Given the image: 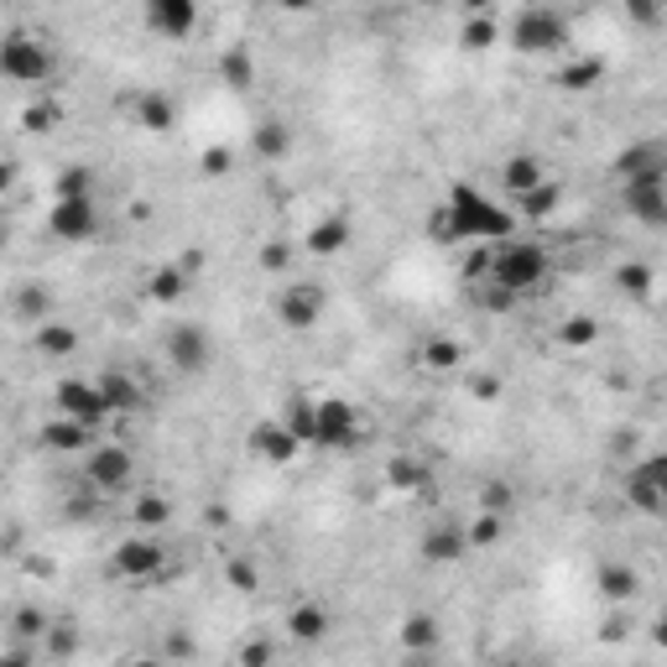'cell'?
Segmentation results:
<instances>
[{
	"instance_id": "1",
	"label": "cell",
	"mask_w": 667,
	"mask_h": 667,
	"mask_svg": "<svg viewBox=\"0 0 667 667\" xmlns=\"http://www.w3.org/2000/svg\"><path fill=\"white\" fill-rule=\"evenodd\" d=\"M517 235V215L500 209L496 198L464 178L449 183V198L433 209V240L444 245H500Z\"/></svg>"
},
{
	"instance_id": "2",
	"label": "cell",
	"mask_w": 667,
	"mask_h": 667,
	"mask_svg": "<svg viewBox=\"0 0 667 667\" xmlns=\"http://www.w3.org/2000/svg\"><path fill=\"white\" fill-rule=\"evenodd\" d=\"M548 271H553V256L543 240L511 235V240H500V245H490V287L511 292V298L537 292V287L548 282Z\"/></svg>"
},
{
	"instance_id": "3",
	"label": "cell",
	"mask_w": 667,
	"mask_h": 667,
	"mask_svg": "<svg viewBox=\"0 0 667 667\" xmlns=\"http://www.w3.org/2000/svg\"><path fill=\"white\" fill-rule=\"evenodd\" d=\"M506 43L522 52V58H543V52H558L569 43V16L558 5H522L511 26H506Z\"/></svg>"
},
{
	"instance_id": "4",
	"label": "cell",
	"mask_w": 667,
	"mask_h": 667,
	"mask_svg": "<svg viewBox=\"0 0 667 667\" xmlns=\"http://www.w3.org/2000/svg\"><path fill=\"white\" fill-rule=\"evenodd\" d=\"M0 73H5L11 84H52V73H58V58H52L48 43L11 32V37L0 43Z\"/></svg>"
},
{
	"instance_id": "5",
	"label": "cell",
	"mask_w": 667,
	"mask_h": 667,
	"mask_svg": "<svg viewBox=\"0 0 667 667\" xmlns=\"http://www.w3.org/2000/svg\"><path fill=\"white\" fill-rule=\"evenodd\" d=\"M52 407H58V417H73V423H84L95 433L116 417V407L99 391V381H84V376H69V381L52 386Z\"/></svg>"
},
{
	"instance_id": "6",
	"label": "cell",
	"mask_w": 667,
	"mask_h": 667,
	"mask_svg": "<svg viewBox=\"0 0 667 667\" xmlns=\"http://www.w3.org/2000/svg\"><path fill=\"white\" fill-rule=\"evenodd\" d=\"M110 569H116L120 579H131V584H151V579H162L167 573V548L151 537V532H136V537L116 543Z\"/></svg>"
},
{
	"instance_id": "7",
	"label": "cell",
	"mask_w": 667,
	"mask_h": 667,
	"mask_svg": "<svg viewBox=\"0 0 667 667\" xmlns=\"http://www.w3.org/2000/svg\"><path fill=\"white\" fill-rule=\"evenodd\" d=\"M84 480L99 496H125L131 480H136V459H131L125 444H99L95 453H84Z\"/></svg>"
},
{
	"instance_id": "8",
	"label": "cell",
	"mask_w": 667,
	"mask_h": 667,
	"mask_svg": "<svg viewBox=\"0 0 667 667\" xmlns=\"http://www.w3.org/2000/svg\"><path fill=\"white\" fill-rule=\"evenodd\" d=\"M48 230H52V240H63V245H89V240L99 235L95 198H52Z\"/></svg>"
},
{
	"instance_id": "9",
	"label": "cell",
	"mask_w": 667,
	"mask_h": 667,
	"mask_svg": "<svg viewBox=\"0 0 667 667\" xmlns=\"http://www.w3.org/2000/svg\"><path fill=\"white\" fill-rule=\"evenodd\" d=\"M209 360H215V339L198 329V324H172V329H167V365H172L178 376L209 371Z\"/></svg>"
},
{
	"instance_id": "10",
	"label": "cell",
	"mask_w": 667,
	"mask_h": 667,
	"mask_svg": "<svg viewBox=\"0 0 667 667\" xmlns=\"http://www.w3.org/2000/svg\"><path fill=\"white\" fill-rule=\"evenodd\" d=\"M277 318H282V329L292 333H308L318 318H324V287L318 282H287L277 292Z\"/></svg>"
},
{
	"instance_id": "11",
	"label": "cell",
	"mask_w": 667,
	"mask_h": 667,
	"mask_svg": "<svg viewBox=\"0 0 667 667\" xmlns=\"http://www.w3.org/2000/svg\"><path fill=\"white\" fill-rule=\"evenodd\" d=\"M360 438V407L344 397H318V449H350Z\"/></svg>"
},
{
	"instance_id": "12",
	"label": "cell",
	"mask_w": 667,
	"mask_h": 667,
	"mask_svg": "<svg viewBox=\"0 0 667 667\" xmlns=\"http://www.w3.org/2000/svg\"><path fill=\"white\" fill-rule=\"evenodd\" d=\"M616 183H652V178H667V142H631L626 151H616Z\"/></svg>"
},
{
	"instance_id": "13",
	"label": "cell",
	"mask_w": 667,
	"mask_h": 667,
	"mask_svg": "<svg viewBox=\"0 0 667 667\" xmlns=\"http://www.w3.org/2000/svg\"><path fill=\"white\" fill-rule=\"evenodd\" d=\"M620 209L646 225V230H667V178L652 183H620Z\"/></svg>"
},
{
	"instance_id": "14",
	"label": "cell",
	"mask_w": 667,
	"mask_h": 667,
	"mask_svg": "<svg viewBox=\"0 0 667 667\" xmlns=\"http://www.w3.org/2000/svg\"><path fill=\"white\" fill-rule=\"evenodd\" d=\"M142 22L157 32V37H167V43H183L193 26H198V5L193 0H146Z\"/></svg>"
},
{
	"instance_id": "15",
	"label": "cell",
	"mask_w": 667,
	"mask_h": 667,
	"mask_svg": "<svg viewBox=\"0 0 667 667\" xmlns=\"http://www.w3.org/2000/svg\"><path fill=\"white\" fill-rule=\"evenodd\" d=\"M245 449L256 453V459H266V464H292L303 453V444L287 433L282 417H266V423H256V428L245 433Z\"/></svg>"
},
{
	"instance_id": "16",
	"label": "cell",
	"mask_w": 667,
	"mask_h": 667,
	"mask_svg": "<svg viewBox=\"0 0 667 667\" xmlns=\"http://www.w3.org/2000/svg\"><path fill=\"white\" fill-rule=\"evenodd\" d=\"M350 235H355L350 215H344V209H333V215H324V219H313V225H308V235H303V251L324 262V256H339V251H350Z\"/></svg>"
},
{
	"instance_id": "17",
	"label": "cell",
	"mask_w": 667,
	"mask_h": 667,
	"mask_svg": "<svg viewBox=\"0 0 667 667\" xmlns=\"http://www.w3.org/2000/svg\"><path fill=\"white\" fill-rule=\"evenodd\" d=\"M329 631H333V610L318 605V599H298V605L287 610V636H292V642L318 646Z\"/></svg>"
},
{
	"instance_id": "18",
	"label": "cell",
	"mask_w": 667,
	"mask_h": 667,
	"mask_svg": "<svg viewBox=\"0 0 667 667\" xmlns=\"http://www.w3.org/2000/svg\"><path fill=\"white\" fill-rule=\"evenodd\" d=\"M417 553H423V563H459V558L470 553V532H464L459 522H438V526L423 532Z\"/></svg>"
},
{
	"instance_id": "19",
	"label": "cell",
	"mask_w": 667,
	"mask_h": 667,
	"mask_svg": "<svg viewBox=\"0 0 667 667\" xmlns=\"http://www.w3.org/2000/svg\"><path fill=\"white\" fill-rule=\"evenodd\" d=\"M131 116H136V125H142V131L167 136V131L178 125V99L167 95V89H142V95L131 99Z\"/></svg>"
},
{
	"instance_id": "20",
	"label": "cell",
	"mask_w": 667,
	"mask_h": 667,
	"mask_svg": "<svg viewBox=\"0 0 667 667\" xmlns=\"http://www.w3.org/2000/svg\"><path fill=\"white\" fill-rule=\"evenodd\" d=\"M500 183H506L511 198H522V193H532V189H543V183H548V162H543L537 151H511V157L500 162Z\"/></svg>"
},
{
	"instance_id": "21",
	"label": "cell",
	"mask_w": 667,
	"mask_h": 667,
	"mask_svg": "<svg viewBox=\"0 0 667 667\" xmlns=\"http://www.w3.org/2000/svg\"><path fill=\"white\" fill-rule=\"evenodd\" d=\"M37 444L52 453H95V428H84V423H73V417H52V423H43V433H37Z\"/></svg>"
},
{
	"instance_id": "22",
	"label": "cell",
	"mask_w": 667,
	"mask_h": 667,
	"mask_svg": "<svg viewBox=\"0 0 667 667\" xmlns=\"http://www.w3.org/2000/svg\"><path fill=\"white\" fill-rule=\"evenodd\" d=\"M292 146H298V136H292V125L282 116H266L251 125V151L262 162H282V157H292Z\"/></svg>"
},
{
	"instance_id": "23",
	"label": "cell",
	"mask_w": 667,
	"mask_h": 667,
	"mask_svg": "<svg viewBox=\"0 0 667 667\" xmlns=\"http://www.w3.org/2000/svg\"><path fill=\"white\" fill-rule=\"evenodd\" d=\"M595 590H599V599H610V605H631L636 590H642V573L631 569V563H599Z\"/></svg>"
},
{
	"instance_id": "24",
	"label": "cell",
	"mask_w": 667,
	"mask_h": 667,
	"mask_svg": "<svg viewBox=\"0 0 667 667\" xmlns=\"http://www.w3.org/2000/svg\"><path fill=\"white\" fill-rule=\"evenodd\" d=\"M386 485H391V490H402V496H428L433 475H428V464H423V459L397 453V459H386Z\"/></svg>"
},
{
	"instance_id": "25",
	"label": "cell",
	"mask_w": 667,
	"mask_h": 667,
	"mask_svg": "<svg viewBox=\"0 0 667 667\" xmlns=\"http://www.w3.org/2000/svg\"><path fill=\"white\" fill-rule=\"evenodd\" d=\"M496 43H500V22L475 0V5H470V16L459 22V48L464 52H490Z\"/></svg>"
},
{
	"instance_id": "26",
	"label": "cell",
	"mask_w": 667,
	"mask_h": 667,
	"mask_svg": "<svg viewBox=\"0 0 667 667\" xmlns=\"http://www.w3.org/2000/svg\"><path fill=\"white\" fill-rule=\"evenodd\" d=\"M32 344H37V355L63 360V355L78 350V333H73V324H63V318H48V324H37V329H32Z\"/></svg>"
},
{
	"instance_id": "27",
	"label": "cell",
	"mask_w": 667,
	"mask_h": 667,
	"mask_svg": "<svg viewBox=\"0 0 667 667\" xmlns=\"http://www.w3.org/2000/svg\"><path fill=\"white\" fill-rule=\"evenodd\" d=\"M95 381H99V391L110 397L116 417H125V412H136V407H142V386H136V376H125V371H99Z\"/></svg>"
},
{
	"instance_id": "28",
	"label": "cell",
	"mask_w": 667,
	"mask_h": 667,
	"mask_svg": "<svg viewBox=\"0 0 667 667\" xmlns=\"http://www.w3.org/2000/svg\"><path fill=\"white\" fill-rule=\"evenodd\" d=\"M183 292H189V266H183V262L157 266V271L146 277V298H151V303H162V308H167V303H178Z\"/></svg>"
},
{
	"instance_id": "29",
	"label": "cell",
	"mask_w": 667,
	"mask_h": 667,
	"mask_svg": "<svg viewBox=\"0 0 667 667\" xmlns=\"http://www.w3.org/2000/svg\"><path fill=\"white\" fill-rule=\"evenodd\" d=\"M219 78L230 84V89H251L256 84V58L245 43H230V48L219 52Z\"/></svg>"
},
{
	"instance_id": "30",
	"label": "cell",
	"mask_w": 667,
	"mask_h": 667,
	"mask_svg": "<svg viewBox=\"0 0 667 667\" xmlns=\"http://www.w3.org/2000/svg\"><path fill=\"white\" fill-rule=\"evenodd\" d=\"M282 423L287 433L308 449V444H318V402H308V397H292V402L282 407Z\"/></svg>"
},
{
	"instance_id": "31",
	"label": "cell",
	"mask_w": 667,
	"mask_h": 667,
	"mask_svg": "<svg viewBox=\"0 0 667 667\" xmlns=\"http://www.w3.org/2000/svg\"><path fill=\"white\" fill-rule=\"evenodd\" d=\"M438 616H428V610H412V616L402 620V646L407 652H417V657H428L433 646H438Z\"/></svg>"
},
{
	"instance_id": "32",
	"label": "cell",
	"mask_w": 667,
	"mask_h": 667,
	"mask_svg": "<svg viewBox=\"0 0 667 667\" xmlns=\"http://www.w3.org/2000/svg\"><path fill=\"white\" fill-rule=\"evenodd\" d=\"M599 78H605V58H573L558 69V89H569V95H584V89H595Z\"/></svg>"
},
{
	"instance_id": "33",
	"label": "cell",
	"mask_w": 667,
	"mask_h": 667,
	"mask_svg": "<svg viewBox=\"0 0 667 667\" xmlns=\"http://www.w3.org/2000/svg\"><path fill=\"white\" fill-rule=\"evenodd\" d=\"M616 287L626 292V298L646 303V298L657 292V271H652L646 262H620V266H616Z\"/></svg>"
},
{
	"instance_id": "34",
	"label": "cell",
	"mask_w": 667,
	"mask_h": 667,
	"mask_svg": "<svg viewBox=\"0 0 667 667\" xmlns=\"http://www.w3.org/2000/svg\"><path fill=\"white\" fill-rule=\"evenodd\" d=\"M423 365H428L433 376H449V371H459V365H464V344H459V339H449V333H438V339H428V344H423Z\"/></svg>"
},
{
	"instance_id": "35",
	"label": "cell",
	"mask_w": 667,
	"mask_h": 667,
	"mask_svg": "<svg viewBox=\"0 0 667 667\" xmlns=\"http://www.w3.org/2000/svg\"><path fill=\"white\" fill-rule=\"evenodd\" d=\"M131 517H136L142 532H157V526L172 522V500H167L162 490H142V496L131 500Z\"/></svg>"
},
{
	"instance_id": "36",
	"label": "cell",
	"mask_w": 667,
	"mask_h": 667,
	"mask_svg": "<svg viewBox=\"0 0 667 667\" xmlns=\"http://www.w3.org/2000/svg\"><path fill=\"white\" fill-rule=\"evenodd\" d=\"M48 631H52V620H48V610H37V605H22V610L11 616V642H22V646L48 642Z\"/></svg>"
},
{
	"instance_id": "37",
	"label": "cell",
	"mask_w": 667,
	"mask_h": 667,
	"mask_svg": "<svg viewBox=\"0 0 667 667\" xmlns=\"http://www.w3.org/2000/svg\"><path fill=\"white\" fill-rule=\"evenodd\" d=\"M626 506H631V511H642V517H657V511L667 506V500L657 496V485H652V480L642 475V464H636V470L626 475Z\"/></svg>"
},
{
	"instance_id": "38",
	"label": "cell",
	"mask_w": 667,
	"mask_h": 667,
	"mask_svg": "<svg viewBox=\"0 0 667 667\" xmlns=\"http://www.w3.org/2000/svg\"><path fill=\"white\" fill-rule=\"evenodd\" d=\"M52 198H95V167L89 162L63 167L58 183H52Z\"/></svg>"
},
{
	"instance_id": "39",
	"label": "cell",
	"mask_w": 667,
	"mask_h": 667,
	"mask_svg": "<svg viewBox=\"0 0 667 667\" xmlns=\"http://www.w3.org/2000/svg\"><path fill=\"white\" fill-rule=\"evenodd\" d=\"M558 204H563V183H543V189H532V193H522L517 198V209H522V219H548V215H558Z\"/></svg>"
},
{
	"instance_id": "40",
	"label": "cell",
	"mask_w": 667,
	"mask_h": 667,
	"mask_svg": "<svg viewBox=\"0 0 667 667\" xmlns=\"http://www.w3.org/2000/svg\"><path fill=\"white\" fill-rule=\"evenodd\" d=\"M599 339V318H590V313H569L563 324H558V344L563 350H590Z\"/></svg>"
},
{
	"instance_id": "41",
	"label": "cell",
	"mask_w": 667,
	"mask_h": 667,
	"mask_svg": "<svg viewBox=\"0 0 667 667\" xmlns=\"http://www.w3.org/2000/svg\"><path fill=\"white\" fill-rule=\"evenodd\" d=\"M225 584H230L235 595H256V590H262V569H256L251 558H230V563H225Z\"/></svg>"
},
{
	"instance_id": "42",
	"label": "cell",
	"mask_w": 667,
	"mask_h": 667,
	"mask_svg": "<svg viewBox=\"0 0 667 667\" xmlns=\"http://www.w3.org/2000/svg\"><path fill=\"white\" fill-rule=\"evenodd\" d=\"M464 532H470V548H496L500 532H506V517H490V511H480V517L464 526Z\"/></svg>"
},
{
	"instance_id": "43",
	"label": "cell",
	"mask_w": 667,
	"mask_h": 667,
	"mask_svg": "<svg viewBox=\"0 0 667 667\" xmlns=\"http://www.w3.org/2000/svg\"><path fill=\"white\" fill-rule=\"evenodd\" d=\"M517 506V490L506 485V480H490V485H480V511H490V517H506Z\"/></svg>"
},
{
	"instance_id": "44",
	"label": "cell",
	"mask_w": 667,
	"mask_h": 667,
	"mask_svg": "<svg viewBox=\"0 0 667 667\" xmlns=\"http://www.w3.org/2000/svg\"><path fill=\"white\" fill-rule=\"evenodd\" d=\"M16 308H22V318H32V329H37V324H48V313H52L48 287H26L22 298H16Z\"/></svg>"
},
{
	"instance_id": "45",
	"label": "cell",
	"mask_w": 667,
	"mask_h": 667,
	"mask_svg": "<svg viewBox=\"0 0 667 667\" xmlns=\"http://www.w3.org/2000/svg\"><path fill=\"white\" fill-rule=\"evenodd\" d=\"M631 626H636V620H631V610H626V605H616V610L605 616V626H599V642H605V646L631 642Z\"/></svg>"
},
{
	"instance_id": "46",
	"label": "cell",
	"mask_w": 667,
	"mask_h": 667,
	"mask_svg": "<svg viewBox=\"0 0 667 667\" xmlns=\"http://www.w3.org/2000/svg\"><path fill=\"white\" fill-rule=\"evenodd\" d=\"M198 172H204V178H230V172H235V151H230V146H209V151L198 157Z\"/></svg>"
},
{
	"instance_id": "47",
	"label": "cell",
	"mask_w": 667,
	"mask_h": 667,
	"mask_svg": "<svg viewBox=\"0 0 667 667\" xmlns=\"http://www.w3.org/2000/svg\"><path fill=\"white\" fill-rule=\"evenodd\" d=\"M277 663V646L266 642V636H251V642L240 646V667H271Z\"/></svg>"
},
{
	"instance_id": "48",
	"label": "cell",
	"mask_w": 667,
	"mask_h": 667,
	"mask_svg": "<svg viewBox=\"0 0 667 667\" xmlns=\"http://www.w3.org/2000/svg\"><path fill=\"white\" fill-rule=\"evenodd\" d=\"M626 16L636 26H667V5H652V0H626Z\"/></svg>"
},
{
	"instance_id": "49",
	"label": "cell",
	"mask_w": 667,
	"mask_h": 667,
	"mask_svg": "<svg viewBox=\"0 0 667 667\" xmlns=\"http://www.w3.org/2000/svg\"><path fill=\"white\" fill-rule=\"evenodd\" d=\"M262 266H266V271H292V240H266V245H262Z\"/></svg>"
},
{
	"instance_id": "50",
	"label": "cell",
	"mask_w": 667,
	"mask_h": 667,
	"mask_svg": "<svg viewBox=\"0 0 667 667\" xmlns=\"http://www.w3.org/2000/svg\"><path fill=\"white\" fill-rule=\"evenodd\" d=\"M58 120H63L58 105H32V110H26V131H52Z\"/></svg>"
},
{
	"instance_id": "51",
	"label": "cell",
	"mask_w": 667,
	"mask_h": 667,
	"mask_svg": "<svg viewBox=\"0 0 667 667\" xmlns=\"http://www.w3.org/2000/svg\"><path fill=\"white\" fill-rule=\"evenodd\" d=\"M642 475L657 485V496L667 500V453H652V459H642Z\"/></svg>"
},
{
	"instance_id": "52",
	"label": "cell",
	"mask_w": 667,
	"mask_h": 667,
	"mask_svg": "<svg viewBox=\"0 0 667 667\" xmlns=\"http://www.w3.org/2000/svg\"><path fill=\"white\" fill-rule=\"evenodd\" d=\"M95 485H84V490H73L69 496V517H84V522H89V517H95Z\"/></svg>"
},
{
	"instance_id": "53",
	"label": "cell",
	"mask_w": 667,
	"mask_h": 667,
	"mask_svg": "<svg viewBox=\"0 0 667 667\" xmlns=\"http://www.w3.org/2000/svg\"><path fill=\"white\" fill-rule=\"evenodd\" d=\"M189 652H193V636H189V631H172V636H167V646H162L167 663H183Z\"/></svg>"
},
{
	"instance_id": "54",
	"label": "cell",
	"mask_w": 667,
	"mask_h": 667,
	"mask_svg": "<svg viewBox=\"0 0 667 667\" xmlns=\"http://www.w3.org/2000/svg\"><path fill=\"white\" fill-rule=\"evenodd\" d=\"M480 303H485L490 313H511L522 298H511V292H500V287H485V298H480Z\"/></svg>"
},
{
	"instance_id": "55",
	"label": "cell",
	"mask_w": 667,
	"mask_h": 667,
	"mask_svg": "<svg viewBox=\"0 0 667 667\" xmlns=\"http://www.w3.org/2000/svg\"><path fill=\"white\" fill-rule=\"evenodd\" d=\"M73 642H78V636H73L69 626H52V631H48V642H43V646H52V652L63 657V652H73Z\"/></svg>"
},
{
	"instance_id": "56",
	"label": "cell",
	"mask_w": 667,
	"mask_h": 667,
	"mask_svg": "<svg viewBox=\"0 0 667 667\" xmlns=\"http://www.w3.org/2000/svg\"><path fill=\"white\" fill-rule=\"evenodd\" d=\"M0 667H32V646L11 642V646H5V657H0Z\"/></svg>"
},
{
	"instance_id": "57",
	"label": "cell",
	"mask_w": 667,
	"mask_h": 667,
	"mask_svg": "<svg viewBox=\"0 0 667 667\" xmlns=\"http://www.w3.org/2000/svg\"><path fill=\"white\" fill-rule=\"evenodd\" d=\"M652 646H657V652H667V605L657 610V620H652Z\"/></svg>"
},
{
	"instance_id": "58",
	"label": "cell",
	"mask_w": 667,
	"mask_h": 667,
	"mask_svg": "<svg viewBox=\"0 0 667 667\" xmlns=\"http://www.w3.org/2000/svg\"><path fill=\"white\" fill-rule=\"evenodd\" d=\"M475 397L480 402H500V397H506V386L500 381H475Z\"/></svg>"
},
{
	"instance_id": "59",
	"label": "cell",
	"mask_w": 667,
	"mask_h": 667,
	"mask_svg": "<svg viewBox=\"0 0 667 667\" xmlns=\"http://www.w3.org/2000/svg\"><path fill=\"white\" fill-rule=\"evenodd\" d=\"M120 667H172L167 657H131V663H120Z\"/></svg>"
},
{
	"instance_id": "60",
	"label": "cell",
	"mask_w": 667,
	"mask_h": 667,
	"mask_svg": "<svg viewBox=\"0 0 667 667\" xmlns=\"http://www.w3.org/2000/svg\"><path fill=\"white\" fill-rule=\"evenodd\" d=\"M490 667H526V663H517V657H506V663H490Z\"/></svg>"
}]
</instances>
